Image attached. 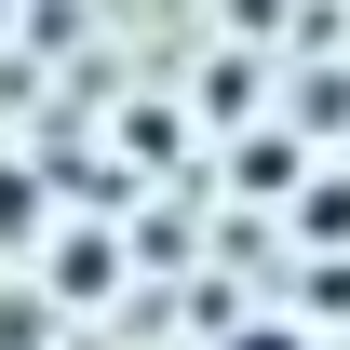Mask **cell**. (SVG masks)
<instances>
[{"label":"cell","instance_id":"cell-1","mask_svg":"<svg viewBox=\"0 0 350 350\" xmlns=\"http://www.w3.org/2000/svg\"><path fill=\"white\" fill-rule=\"evenodd\" d=\"M41 243H54V175L0 148V256H41Z\"/></svg>","mask_w":350,"mask_h":350},{"label":"cell","instance_id":"cell-4","mask_svg":"<svg viewBox=\"0 0 350 350\" xmlns=\"http://www.w3.org/2000/svg\"><path fill=\"white\" fill-rule=\"evenodd\" d=\"M216 350H323V337H310L297 310H243V323H229V337H216Z\"/></svg>","mask_w":350,"mask_h":350},{"label":"cell","instance_id":"cell-3","mask_svg":"<svg viewBox=\"0 0 350 350\" xmlns=\"http://www.w3.org/2000/svg\"><path fill=\"white\" fill-rule=\"evenodd\" d=\"M108 283H122V243H108V229H81V243H54V297H68V310H94Z\"/></svg>","mask_w":350,"mask_h":350},{"label":"cell","instance_id":"cell-5","mask_svg":"<svg viewBox=\"0 0 350 350\" xmlns=\"http://www.w3.org/2000/svg\"><path fill=\"white\" fill-rule=\"evenodd\" d=\"M297 229H310V243H337V229H350V189H337V175H323V189H297Z\"/></svg>","mask_w":350,"mask_h":350},{"label":"cell","instance_id":"cell-2","mask_svg":"<svg viewBox=\"0 0 350 350\" xmlns=\"http://www.w3.org/2000/svg\"><path fill=\"white\" fill-rule=\"evenodd\" d=\"M229 189H256V202H297V189H310V148H297L283 122H256L243 148H229Z\"/></svg>","mask_w":350,"mask_h":350},{"label":"cell","instance_id":"cell-6","mask_svg":"<svg viewBox=\"0 0 350 350\" xmlns=\"http://www.w3.org/2000/svg\"><path fill=\"white\" fill-rule=\"evenodd\" d=\"M350 310V269H310V323H337Z\"/></svg>","mask_w":350,"mask_h":350}]
</instances>
